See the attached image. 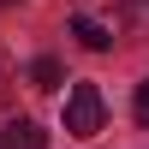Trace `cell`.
<instances>
[{"mask_svg": "<svg viewBox=\"0 0 149 149\" xmlns=\"http://www.w3.org/2000/svg\"><path fill=\"white\" fill-rule=\"evenodd\" d=\"M0 6H6V0H0Z\"/></svg>", "mask_w": 149, "mask_h": 149, "instance_id": "cell-6", "label": "cell"}, {"mask_svg": "<svg viewBox=\"0 0 149 149\" xmlns=\"http://www.w3.org/2000/svg\"><path fill=\"white\" fill-rule=\"evenodd\" d=\"M102 90L95 84H72V95H66V131L72 137H95L102 131Z\"/></svg>", "mask_w": 149, "mask_h": 149, "instance_id": "cell-1", "label": "cell"}, {"mask_svg": "<svg viewBox=\"0 0 149 149\" xmlns=\"http://www.w3.org/2000/svg\"><path fill=\"white\" fill-rule=\"evenodd\" d=\"M131 113H137V119H143V125H149V78L137 84V102H131Z\"/></svg>", "mask_w": 149, "mask_h": 149, "instance_id": "cell-4", "label": "cell"}, {"mask_svg": "<svg viewBox=\"0 0 149 149\" xmlns=\"http://www.w3.org/2000/svg\"><path fill=\"white\" fill-rule=\"evenodd\" d=\"M0 149H48V131L36 119H6L0 125Z\"/></svg>", "mask_w": 149, "mask_h": 149, "instance_id": "cell-2", "label": "cell"}, {"mask_svg": "<svg viewBox=\"0 0 149 149\" xmlns=\"http://www.w3.org/2000/svg\"><path fill=\"white\" fill-rule=\"evenodd\" d=\"M0 72H6V60H0Z\"/></svg>", "mask_w": 149, "mask_h": 149, "instance_id": "cell-5", "label": "cell"}, {"mask_svg": "<svg viewBox=\"0 0 149 149\" xmlns=\"http://www.w3.org/2000/svg\"><path fill=\"white\" fill-rule=\"evenodd\" d=\"M30 84H36V90H60V60H36V66H30Z\"/></svg>", "mask_w": 149, "mask_h": 149, "instance_id": "cell-3", "label": "cell"}]
</instances>
